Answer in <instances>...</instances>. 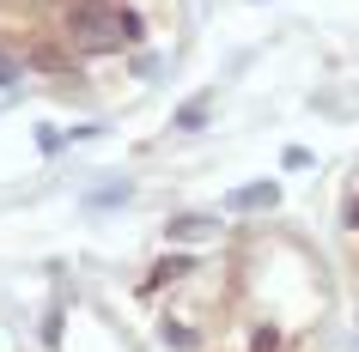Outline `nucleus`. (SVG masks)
<instances>
[{
	"mask_svg": "<svg viewBox=\"0 0 359 352\" xmlns=\"http://www.w3.org/2000/svg\"><path fill=\"white\" fill-rule=\"evenodd\" d=\"M201 122H208V97H195L189 110H183V128H201Z\"/></svg>",
	"mask_w": 359,
	"mask_h": 352,
	"instance_id": "f03ea898",
	"label": "nucleus"
},
{
	"mask_svg": "<svg viewBox=\"0 0 359 352\" xmlns=\"http://www.w3.org/2000/svg\"><path fill=\"white\" fill-rule=\"evenodd\" d=\"M268 201H274V183H250V188H238V195H226V206H238V213L268 206Z\"/></svg>",
	"mask_w": 359,
	"mask_h": 352,
	"instance_id": "f257e3e1",
	"label": "nucleus"
}]
</instances>
